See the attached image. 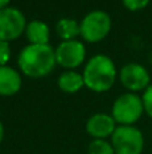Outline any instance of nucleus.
I'll list each match as a JSON object with an SVG mask.
<instances>
[{
	"label": "nucleus",
	"mask_w": 152,
	"mask_h": 154,
	"mask_svg": "<svg viewBox=\"0 0 152 154\" xmlns=\"http://www.w3.org/2000/svg\"><path fill=\"white\" fill-rule=\"evenodd\" d=\"M20 70L28 77H43L51 73L57 64L55 51L50 45H28L18 58Z\"/></svg>",
	"instance_id": "f257e3e1"
},
{
	"label": "nucleus",
	"mask_w": 152,
	"mask_h": 154,
	"mask_svg": "<svg viewBox=\"0 0 152 154\" xmlns=\"http://www.w3.org/2000/svg\"><path fill=\"white\" fill-rule=\"evenodd\" d=\"M83 82L94 92L108 91L116 80V68L112 60L107 56H94L89 60L83 70Z\"/></svg>",
	"instance_id": "f03ea898"
},
{
	"label": "nucleus",
	"mask_w": 152,
	"mask_h": 154,
	"mask_svg": "<svg viewBox=\"0 0 152 154\" xmlns=\"http://www.w3.org/2000/svg\"><path fill=\"white\" fill-rule=\"evenodd\" d=\"M144 106L143 100L133 93H124L115 101L112 108V118L121 126H132L140 119Z\"/></svg>",
	"instance_id": "7ed1b4c3"
},
{
	"label": "nucleus",
	"mask_w": 152,
	"mask_h": 154,
	"mask_svg": "<svg viewBox=\"0 0 152 154\" xmlns=\"http://www.w3.org/2000/svg\"><path fill=\"white\" fill-rule=\"evenodd\" d=\"M112 146L116 154H142L144 138L133 126H118L112 134Z\"/></svg>",
	"instance_id": "20e7f679"
},
{
	"label": "nucleus",
	"mask_w": 152,
	"mask_h": 154,
	"mask_svg": "<svg viewBox=\"0 0 152 154\" xmlns=\"http://www.w3.org/2000/svg\"><path fill=\"white\" fill-rule=\"evenodd\" d=\"M81 35L88 42L102 41L110 31V18L104 11H93L82 19Z\"/></svg>",
	"instance_id": "39448f33"
},
{
	"label": "nucleus",
	"mask_w": 152,
	"mask_h": 154,
	"mask_svg": "<svg viewBox=\"0 0 152 154\" xmlns=\"http://www.w3.org/2000/svg\"><path fill=\"white\" fill-rule=\"evenodd\" d=\"M26 31V18L18 8L0 10V41H12Z\"/></svg>",
	"instance_id": "423d86ee"
},
{
	"label": "nucleus",
	"mask_w": 152,
	"mask_h": 154,
	"mask_svg": "<svg viewBox=\"0 0 152 154\" xmlns=\"http://www.w3.org/2000/svg\"><path fill=\"white\" fill-rule=\"evenodd\" d=\"M57 64L63 68H73L80 66L85 60V46L78 41H63L55 50Z\"/></svg>",
	"instance_id": "0eeeda50"
},
{
	"label": "nucleus",
	"mask_w": 152,
	"mask_h": 154,
	"mask_svg": "<svg viewBox=\"0 0 152 154\" xmlns=\"http://www.w3.org/2000/svg\"><path fill=\"white\" fill-rule=\"evenodd\" d=\"M120 81L129 91H142L150 87V75L139 64H128L121 69Z\"/></svg>",
	"instance_id": "6e6552de"
},
{
	"label": "nucleus",
	"mask_w": 152,
	"mask_h": 154,
	"mask_svg": "<svg viewBox=\"0 0 152 154\" xmlns=\"http://www.w3.org/2000/svg\"><path fill=\"white\" fill-rule=\"evenodd\" d=\"M116 130V122L107 114H96L86 122V131L96 139H104L112 135Z\"/></svg>",
	"instance_id": "1a4fd4ad"
},
{
	"label": "nucleus",
	"mask_w": 152,
	"mask_h": 154,
	"mask_svg": "<svg viewBox=\"0 0 152 154\" xmlns=\"http://www.w3.org/2000/svg\"><path fill=\"white\" fill-rule=\"evenodd\" d=\"M22 85L20 75L10 66H0V96L15 95Z\"/></svg>",
	"instance_id": "9d476101"
},
{
	"label": "nucleus",
	"mask_w": 152,
	"mask_h": 154,
	"mask_svg": "<svg viewBox=\"0 0 152 154\" xmlns=\"http://www.w3.org/2000/svg\"><path fill=\"white\" fill-rule=\"evenodd\" d=\"M26 35L31 45H47L50 31L46 23L40 20H32L26 26Z\"/></svg>",
	"instance_id": "9b49d317"
},
{
	"label": "nucleus",
	"mask_w": 152,
	"mask_h": 154,
	"mask_svg": "<svg viewBox=\"0 0 152 154\" xmlns=\"http://www.w3.org/2000/svg\"><path fill=\"white\" fill-rule=\"evenodd\" d=\"M83 85H85V82H83V76L78 75V73L73 72V70H67V72L62 73L58 79V87L61 88L63 92H67V93L77 92Z\"/></svg>",
	"instance_id": "f8f14e48"
},
{
	"label": "nucleus",
	"mask_w": 152,
	"mask_h": 154,
	"mask_svg": "<svg viewBox=\"0 0 152 154\" xmlns=\"http://www.w3.org/2000/svg\"><path fill=\"white\" fill-rule=\"evenodd\" d=\"M57 34L63 41H73L78 34H81L80 24L74 19H61L57 23Z\"/></svg>",
	"instance_id": "ddd939ff"
},
{
	"label": "nucleus",
	"mask_w": 152,
	"mask_h": 154,
	"mask_svg": "<svg viewBox=\"0 0 152 154\" xmlns=\"http://www.w3.org/2000/svg\"><path fill=\"white\" fill-rule=\"evenodd\" d=\"M89 154H116L112 143L107 142L105 139H94L90 142L88 147Z\"/></svg>",
	"instance_id": "4468645a"
},
{
	"label": "nucleus",
	"mask_w": 152,
	"mask_h": 154,
	"mask_svg": "<svg viewBox=\"0 0 152 154\" xmlns=\"http://www.w3.org/2000/svg\"><path fill=\"white\" fill-rule=\"evenodd\" d=\"M142 100H143V106H144L145 112L152 118V84L145 89Z\"/></svg>",
	"instance_id": "2eb2a0df"
},
{
	"label": "nucleus",
	"mask_w": 152,
	"mask_h": 154,
	"mask_svg": "<svg viewBox=\"0 0 152 154\" xmlns=\"http://www.w3.org/2000/svg\"><path fill=\"white\" fill-rule=\"evenodd\" d=\"M148 3H150V0H123V4L131 11L142 10Z\"/></svg>",
	"instance_id": "dca6fc26"
},
{
	"label": "nucleus",
	"mask_w": 152,
	"mask_h": 154,
	"mask_svg": "<svg viewBox=\"0 0 152 154\" xmlns=\"http://www.w3.org/2000/svg\"><path fill=\"white\" fill-rule=\"evenodd\" d=\"M10 60V45L5 41H0V66H5Z\"/></svg>",
	"instance_id": "f3484780"
},
{
	"label": "nucleus",
	"mask_w": 152,
	"mask_h": 154,
	"mask_svg": "<svg viewBox=\"0 0 152 154\" xmlns=\"http://www.w3.org/2000/svg\"><path fill=\"white\" fill-rule=\"evenodd\" d=\"M8 3H10V0H0V10H4V8H7Z\"/></svg>",
	"instance_id": "a211bd4d"
},
{
	"label": "nucleus",
	"mask_w": 152,
	"mask_h": 154,
	"mask_svg": "<svg viewBox=\"0 0 152 154\" xmlns=\"http://www.w3.org/2000/svg\"><path fill=\"white\" fill-rule=\"evenodd\" d=\"M3 137H4V127H3L1 122H0V143H1V141H3Z\"/></svg>",
	"instance_id": "6ab92c4d"
}]
</instances>
